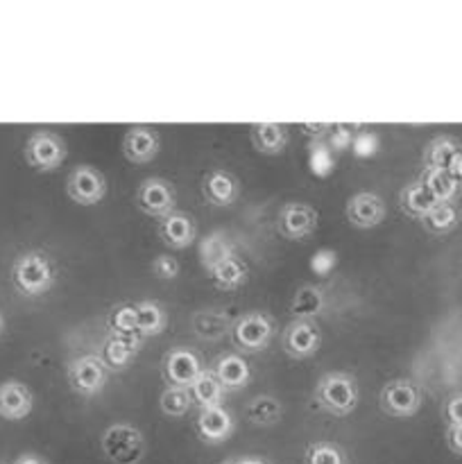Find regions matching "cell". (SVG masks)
Instances as JSON below:
<instances>
[{
  "label": "cell",
  "mask_w": 462,
  "mask_h": 464,
  "mask_svg": "<svg viewBox=\"0 0 462 464\" xmlns=\"http://www.w3.org/2000/svg\"><path fill=\"white\" fill-rule=\"evenodd\" d=\"M54 281H57V272H54L53 261L39 249H27L14 258L12 284L23 297L36 299L50 293Z\"/></svg>",
  "instance_id": "cell-1"
},
{
  "label": "cell",
  "mask_w": 462,
  "mask_h": 464,
  "mask_svg": "<svg viewBox=\"0 0 462 464\" xmlns=\"http://www.w3.org/2000/svg\"><path fill=\"white\" fill-rule=\"evenodd\" d=\"M358 385L347 372H326L315 385V401L333 417H347L358 408Z\"/></svg>",
  "instance_id": "cell-2"
},
{
  "label": "cell",
  "mask_w": 462,
  "mask_h": 464,
  "mask_svg": "<svg viewBox=\"0 0 462 464\" xmlns=\"http://www.w3.org/2000/svg\"><path fill=\"white\" fill-rule=\"evenodd\" d=\"M104 458L113 464H139L145 458V438L134 424L118 421L102 433L100 440Z\"/></svg>",
  "instance_id": "cell-3"
},
{
  "label": "cell",
  "mask_w": 462,
  "mask_h": 464,
  "mask_svg": "<svg viewBox=\"0 0 462 464\" xmlns=\"http://www.w3.org/2000/svg\"><path fill=\"white\" fill-rule=\"evenodd\" d=\"M274 338V320L261 311L245 313L231 326V340L243 353H258L270 347Z\"/></svg>",
  "instance_id": "cell-4"
},
{
  "label": "cell",
  "mask_w": 462,
  "mask_h": 464,
  "mask_svg": "<svg viewBox=\"0 0 462 464\" xmlns=\"http://www.w3.org/2000/svg\"><path fill=\"white\" fill-rule=\"evenodd\" d=\"M421 403H424V394H421L419 385L408 379H394L385 383L379 397L380 411L385 415L394 417V420L415 417L419 412Z\"/></svg>",
  "instance_id": "cell-5"
},
{
  "label": "cell",
  "mask_w": 462,
  "mask_h": 464,
  "mask_svg": "<svg viewBox=\"0 0 462 464\" xmlns=\"http://www.w3.org/2000/svg\"><path fill=\"white\" fill-rule=\"evenodd\" d=\"M25 161L36 172H54L66 161V143L54 131H34L25 143Z\"/></svg>",
  "instance_id": "cell-6"
},
{
  "label": "cell",
  "mask_w": 462,
  "mask_h": 464,
  "mask_svg": "<svg viewBox=\"0 0 462 464\" xmlns=\"http://www.w3.org/2000/svg\"><path fill=\"white\" fill-rule=\"evenodd\" d=\"M68 385L80 397H98L109 383V370L98 356H77L68 362Z\"/></svg>",
  "instance_id": "cell-7"
},
{
  "label": "cell",
  "mask_w": 462,
  "mask_h": 464,
  "mask_svg": "<svg viewBox=\"0 0 462 464\" xmlns=\"http://www.w3.org/2000/svg\"><path fill=\"white\" fill-rule=\"evenodd\" d=\"M107 177L93 166H77L72 168L66 179V195L71 202L80 207H95L107 198Z\"/></svg>",
  "instance_id": "cell-8"
},
{
  "label": "cell",
  "mask_w": 462,
  "mask_h": 464,
  "mask_svg": "<svg viewBox=\"0 0 462 464\" xmlns=\"http://www.w3.org/2000/svg\"><path fill=\"white\" fill-rule=\"evenodd\" d=\"M199 356L188 347H172L161 361V374L170 388H190L202 374Z\"/></svg>",
  "instance_id": "cell-9"
},
{
  "label": "cell",
  "mask_w": 462,
  "mask_h": 464,
  "mask_svg": "<svg viewBox=\"0 0 462 464\" xmlns=\"http://www.w3.org/2000/svg\"><path fill=\"white\" fill-rule=\"evenodd\" d=\"M344 216L353 229H376L380 222L388 216V207H385L383 198L371 190H361V193L351 195L344 207Z\"/></svg>",
  "instance_id": "cell-10"
},
{
  "label": "cell",
  "mask_w": 462,
  "mask_h": 464,
  "mask_svg": "<svg viewBox=\"0 0 462 464\" xmlns=\"http://www.w3.org/2000/svg\"><path fill=\"white\" fill-rule=\"evenodd\" d=\"M136 204L145 216L161 220L175 211V188L161 177H148L136 190Z\"/></svg>",
  "instance_id": "cell-11"
},
{
  "label": "cell",
  "mask_w": 462,
  "mask_h": 464,
  "mask_svg": "<svg viewBox=\"0 0 462 464\" xmlns=\"http://www.w3.org/2000/svg\"><path fill=\"white\" fill-rule=\"evenodd\" d=\"M317 225H320V216H317L315 208H313L311 204L302 202L285 204L279 211V220H276L279 234L284 236L285 240L311 238L317 231Z\"/></svg>",
  "instance_id": "cell-12"
},
{
  "label": "cell",
  "mask_w": 462,
  "mask_h": 464,
  "mask_svg": "<svg viewBox=\"0 0 462 464\" xmlns=\"http://www.w3.org/2000/svg\"><path fill=\"white\" fill-rule=\"evenodd\" d=\"M284 352L294 361L313 358L322 347V331L311 320H293L284 331Z\"/></svg>",
  "instance_id": "cell-13"
},
{
  "label": "cell",
  "mask_w": 462,
  "mask_h": 464,
  "mask_svg": "<svg viewBox=\"0 0 462 464\" xmlns=\"http://www.w3.org/2000/svg\"><path fill=\"white\" fill-rule=\"evenodd\" d=\"M195 430H197V438L204 444H222L234 435V415L222 406L202 408L197 415V421H195Z\"/></svg>",
  "instance_id": "cell-14"
},
{
  "label": "cell",
  "mask_w": 462,
  "mask_h": 464,
  "mask_svg": "<svg viewBox=\"0 0 462 464\" xmlns=\"http://www.w3.org/2000/svg\"><path fill=\"white\" fill-rule=\"evenodd\" d=\"M159 238L170 249H188L197 238V225L193 218L184 211H172L170 216L159 220Z\"/></svg>",
  "instance_id": "cell-15"
},
{
  "label": "cell",
  "mask_w": 462,
  "mask_h": 464,
  "mask_svg": "<svg viewBox=\"0 0 462 464\" xmlns=\"http://www.w3.org/2000/svg\"><path fill=\"white\" fill-rule=\"evenodd\" d=\"M161 150V140L159 134L149 127H130L122 136V154L134 166H145V163L154 161V157Z\"/></svg>",
  "instance_id": "cell-16"
},
{
  "label": "cell",
  "mask_w": 462,
  "mask_h": 464,
  "mask_svg": "<svg viewBox=\"0 0 462 464\" xmlns=\"http://www.w3.org/2000/svg\"><path fill=\"white\" fill-rule=\"evenodd\" d=\"M34 394L21 381L0 383V417L7 421H23L32 415Z\"/></svg>",
  "instance_id": "cell-17"
},
{
  "label": "cell",
  "mask_w": 462,
  "mask_h": 464,
  "mask_svg": "<svg viewBox=\"0 0 462 464\" xmlns=\"http://www.w3.org/2000/svg\"><path fill=\"white\" fill-rule=\"evenodd\" d=\"M143 347V338L134 335H109L102 349V362L109 372H122L134 362Z\"/></svg>",
  "instance_id": "cell-18"
},
{
  "label": "cell",
  "mask_w": 462,
  "mask_h": 464,
  "mask_svg": "<svg viewBox=\"0 0 462 464\" xmlns=\"http://www.w3.org/2000/svg\"><path fill=\"white\" fill-rule=\"evenodd\" d=\"M202 193L207 202L216 208H226L236 204L240 195L238 179L226 170H211L202 179Z\"/></svg>",
  "instance_id": "cell-19"
},
{
  "label": "cell",
  "mask_w": 462,
  "mask_h": 464,
  "mask_svg": "<svg viewBox=\"0 0 462 464\" xmlns=\"http://www.w3.org/2000/svg\"><path fill=\"white\" fill-rule=\"evenodd\" d=\"M213 374L220 381V385L229 392H240L249 385L252 379V370H249L247 361L238 353H222L216 362H213Z\"/></svg>",
  "instance_id": "cell-20"
},
{
  "label": "cell",
  "mask_w": 462,
  "mask_h": 464,
  "mask_svg": "<svg viewBox=\"0 0 462 464\" xmlns=\"http://www.w3.org/2000/svg\"><path fill=\"white\" fill-rule=\"evenodd\" d=\"M249 139H252L256 152L272 157V154H279L285 150L288 130L284 125H276V122H256V125L249 127Z\"/></svg>",
  "instance_id": "cell-21"
},
{
  "label": "cell",
  "mask_w": 462,
  "mask_h": 464,
  "mask_svg": "<svg viewBox=\"0 0 462 464\" xmlns=\"http://www.w3.org/2000/svg\"><path fill=\"white\" fill-rule=\"evenodd\" d=\"M326 311V297L317 285H302L297 288V293L293 295V302H290V315L294 320H315L322 313Z\"/></svg>",
  "instance_id": "cell-22"
},
{
  "label": "cell",
  "mask_w": 462,
  "mask_h": 464,
  "mask_svg": "<svg viewBox=\"0 0 462 464\" xmlns=\"http://www.w3.org/2000/svg\"><path fill=\"white\" fill-rule=\"evenodd\" d=\"M460 208L456 202H438L424 218H421V227L433 236H447L460 225Z\"/></svg>",
  "instance_id": "cell-23"
},
{
  "label": "cell",
  "mask_w": 462,
  "mask_h": 464,
  "mask_svg": "<svg viewBox=\"0 0 462 464\" xmlns=\"http://www.w3.org/2000/svg\"><path fill=\"white\" fill-rule=\"evenodd\" d=\"M399 204H401L403 213H408L410 218L421 220V218H424L426 213H428L430 208L438 204V199L430 195V190L426 188L424 181L415 179V181H410L408 186H403L401 195H399Z\"/></svg>",
  "instance_id": "cell-24"
},
{
  "label": "cell",
  "mask_w": 462,
  "mask_h": 464,
  "mask_svg": "<svg viewBox=\"0 0 462 464\" xmlns=\"http://www.w3.org/2000/svg\"><path fill=\"white\" fill-rule=\"evenodd\" d=\"M419 179L424 181V186L438 202H453L462 190L453 172L444 170V168H424Z\"/></svg>",
  "instance_id": "cell-25"
},
{
  "label": "cell",
  "mask_w": 462,
  "mask_h": 464,
  "mask_svg": "<svg viewBox=\"0 0 462 464\" xmlns=\"http://www.w3.org/2000/svg\"><path fill=\"white\" fill-rule=\"evenodd\" d=\"M136 320H139V335L140 338H154L161 335L168 326V313L159 302L145 299L136 304Z\"/></svg>",
  "instance_id": "cell-26"
},
{
  "label": "cell",
  "mask_w": 462,
  "mask_h": 464,
  "mask_svg": "<svg viewBox=\"0 0 462 464\" xmlns=\"http://www.w3.org/2000/svg\"><path fill=\"white\" fill-rule=\"evenodd\" d=\"M207 275L220 290H238L240 285H245V281L249 279L247 266H245V261H240L236 254L231 258H226L225 263H220L217 267L208 270Z\"/></svg>",
  "instance_id": "cell-27"
},
{
  "label": "cell",
  "mask_w": 462,
  "mask_h": 464,
  "mask_svg": "<svg viewBox=\"0 0 462 464\" xmlns=\"http://www.w3.org/2000/svg\"><path fill=\"white\" fill-rule=\"evenodd\" d=\"M281 417H284V406H281L279 399L270 397V394H256L247 403V420L254 426L267 429V426L279 424Z\"/></svg>",
  "instance_id": "cell-28"
},
{
  "label": "cell",
  "mask_w": 462,
  "mask_h": 464,
  "mask_svg": "<svg viewBox=\"0 0 462 464\" xmlns=\"http://www.w3.org/2000/svg\"><path fill=\"white\" fill-rule=\"evenodd\" d=\"M460 150V143L456 139H451V136H435L424 150L426 168H444V170H451L453 161H456Z\"/></svg>",
  "instance_id": "cell-29"
},
{
  "label": "cell",
  "mask_w": 462,
  "mask_h": 464,
  "mask_svg": "<svg viewBox=\"0 0 462 464\" xmlns=\"http://www.w3.org/2000/svg\"><path fill=\"white\" fill-rule=\"evenodd\" d=\"M188 390H190V399H193V403H197L199 411H202V408L222 406V394H225V388H222L220 381L216 379V374H213L211 370H204Z\"/></svg>",
  "instance_id": "cell-30"
},
{
  "label": "cell",
  "mask_w": 462,
  "mask_h": 464,
  "mask_svg": "<svg viewBox=\"0 0 462 464\" xmlns=\"http://www.w3.org/2000/svg\"><path fill=\"white\" fill-rule=\"evenodd\" d=\"M231 256H234V245L226 240V236L211 234L199 243V263H202V267L207 272L217 267L220 263H225Z\"/></svg>",
  "instance_id": "cell-31"
},
{
  "label": "cell",
  "mask_w": 462,
  "mask_h": 464,
  "mask_svg": "<svg viewBox=\"0 0 462 464\" xmlns=\"http://www.w3.org/2000/svg\"><path fill=\"white\" fill-rule=\"evenodd\" d=\"M193 331L197 338L213 343V340H220L226 331H231L229 317L220 311H202L193 317Z\"/></svg>",
  "instance_id": "cell-32"
},
{
  "label": "cell",
  "mask_w": 462,
  "mask_h": 464,
  "mask_svg": "<svg viewBox=\"0 0 462 464\" xmlns=\"http://www.w3.org/2000/svg\"><path fill=\"white\" fill-rule=\"evenodd\" d=\"M190 406H193V399H190L188 388H170L168 385L159 397V408H161L163 415L172 417V420L184 417L190 411Z\"/></svg>",
  "instance_id": "cell-33"
},
{
  "label": "cell",
  "mask_w": 462,
  "mask_h": 464,
  "mask_svg": "<svg viewBox=\"0 0 462 464\" xmlns=\"http://www.w3.org/2000/svg\"><path fill=\"white\" fill-rule=\"evenodd\" d=\"M107 324L111 335H134L139 334V320H136V304H118L109 311Z\"/></svg>",
  "instance_id": "cell-34"
},
{
  "label": "cell",
  "mask_w": 462,
  "mask_h": 464,
  "mask_svg": "<svg viewBox=\"0 0 462 464\" xmlns=\"http://www.w3.org/2000/svg\"><path fill=\"white\" fill-rule=\"evenodd\" d=\"M303 464H347L344 453L333 442H313L308 444Z\"/></svg>",
  "instance_id": "cell-35"
},
{
  "label": "cell",
  "mask_w": 462,
  "mask_h": 464,
  "mask_svg": "<svg viewBox=\"0 0 462 464\" xmlns=\"http://www.w3.org/2000/svg\"><path fill=\"white\" fill-rule=\"evenodd\" d=\"M179 270H181L179 261H177L172 254H161V256H157L152 261L154 276H157V279H161V281L177 279V276H179Z\"/></svg>",
  "instance_id": "cell-36"
},
{
  "label": "cell",
  "mask_w": 462,
  "mask_h": 464,
  "mask_svg": "<svg viewBox=\"0 0 462 464\" xmlns=\"http://www.w3.org/2000/svg\"><path fill=\"white\" fill-rule=\"evenodd\" d=\"M444 420L448 426H462V394H453L444 406Z\"/></svg>",
  "instance_id": "cell-37"
},
{
  "label": "cell",
  "mask_w": 462,
  "mask_h": 464,
  "mask_svg": "<svg viewBox=\"0 0 462 464\" xmlns=\"http://www.w3.org/2000/svg\"><path fill=\"white\" fill-rule=\"evenodd\" d=\"M447 444L456 456H462V426H448Z\"/></svg>",
  "instance_id": "cell-38"
},
{
  "label": "cell",
  "mask_w": 462,
  "mask_h": 464,
  "mask_svg": "<svg viewBox=\"0 0 462 464\" xmlns=\"http://www.w3.org/2000/svg\"><path fill=\"white\" fill-rule=\"evenodd\" d=\"M329 131L331 125H322V122H306V125H302V134L311 136V139H322Z\"/></svg>",
  "instance_id": "cell-39"
},
{
  "label": "cell",
  "mask_w": 462,
  "mask_h": 464,
  "mask_svg": "<svg viewBox=\"0 0 462 464\" xmlns=\"http://www.w3.org/2000/svg\"><path fill=\"white\" fill-rule=\"evenodd\" d=\"M331 131H333V136H331V143H333V148L347 150L349 143H351V134H349V130L340 127V130H331Z\"/></svg>",
  "instance_id": "cell-40"
},
{
  "label": "cell",
  "mask_w": 462,
  "mask_h": 464,
  "mask_svg": "<svg viewBox=\"0 0 462 464\" xmlns=\"http://www.w3.org/2000/svg\"><path fill=\"white\" fill-rule=\"evenodd\" d=\"M14 464H48L43 460V458L34 456V453H23V456L16 458V462Z\"/></svg>",
  "instance_id": "cell-41"
},
{
  "label": "cell",
  "mask_w": 462,
  "mask_h": 464,
  "mask_svg": "<svg viewBox=\"0 0 462 464\" xmlns=\"http://www.w3.org/2000/svg\"><path fill=\"white\" fill-rule=\"evenodd\" d=\"M451 172H453V177H456L457 184H460V188H462V150H460V152H457L456 161H453Z\"/></svg>",
  "instance_id": "cell-42"
},
{
  "label": "cell",
  "mask_w": 462,
  "mask_h": 464,
  "mask_svg": "<svg viewBox=\"0 0 462 464\" xmlns=\"http://www.w3.org/2000/svg\"><path fill=\"white\" fill-rule=\"evenodd\" d=\"M229 464H270V462L263 460V458H258V456H245V458H238V460H234Z\"/></svg>",
  "instance_id": "cell-43"
},
{
  "label": "cell",
  "mask_w": 462,
  "mask_h": 464,
  "mask_svg": "<svg viewBox=\"0 0 462 464\" xmlns=\"http://www.w3.org/2000/svg\"><path fill=\"white\" fill-rule=\"evenodd\" d=\"M3 331H5V315L3 311H0V335H3Z\"/></svg>",
  "instance_id": "cell-44"
}]
</instances>
